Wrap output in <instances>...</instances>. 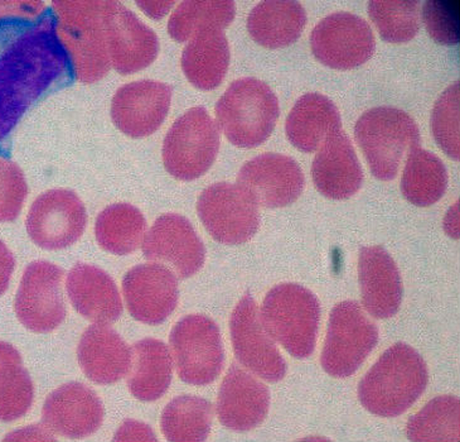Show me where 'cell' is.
Masks as SVG:
<instances>
[{"label":"cell","instance_id":"21","mask_svg":"<svg viewBox=\"0 0 460 442\" xmlns=\"http://www.w3.org/2000/svg\"><path fill=\"white\" fill-rule=\"evenodd\" d=\"M270 407V392L239 365H231L217 398L218 419L234 431H250L261 425Z\"/></svg>","mask_w":460,"mask_h":442},{"label":"cell","instance_id":"23","mask_svg":"<svg viewBox=\"0 0 460 442\" xmlns=\"http://www.w3.org/2000/svg\"><path fill=\"white\" fill-rule=\"evenodd\" d=\"M312 177L319 193L328 199L347 200L361 189L362 167L344 131L331 134L319 147Z\"/></svg>","mask_w":460,"mask_h":442},{"label":"cell","instance_id":"26","mask_svg":"<svg viewBox=\"0 0 460 442\" xmlns=\"http://www.w3.org/2000/svg\"><path fill=\"white\" fill-rule=\"evenodd\" d=\"M287 137L296 149L312 153L331 134L342 131L337 106L321 94H306L296 103L287 119Z\"/></svg>","mask_w":460,"mask_h":442},{"label":"cell","instance_id":"22","mask_svg":"<svg viewBox=\"0 0 460 442\" xmlns=\"http://www.w3.org/2000/svg\"><path fill=\"white\" fill-rule=\"evenodd\" d=\"M358 281L363 306L375 319L393 318L402 301V282L395 260L384 247L359 250Z\"/></svg>","mask_w":460,"mask_h":442},{"label":"cell","instance_id":"3","mask_svg":"<svg viewBox=\"0 0 460 442\" xmlns=\"http://www.w3.org/2000/svg\"><path fill=\"white\" fill-rule=\"evenodd\" d=\"M105 3L106 0L52 3L56 33L80 83H98L111 71L104 23Z\"/></svg>","mask_w":460,"mask_h":442},{"label":"cell","instance_id":"34","mask_svg":"<svg viewBox=\"0 0 460 442\" xmlns=\"http://www.w3.org/2000/svg\"><path fill=\"white\" fill-rule=\"evenodd\" d=\"M460 403L456 397L440 396L430 401L408 422L410 441L458 442Z\"/></svg>","mask_w":460,"mask_h":442},{"label":"cell","instance_id":"10","mask_svg":"<svg viewBox=\"0 0 460 442\" xmlns=\"http://www.w3.org/2000/svg\"><path fill=\"white\" fill-rule=\"evenodd\" d=\"M197 212L218 243H246L259 230L258 205L237 185L220 183L208 187L199 197Z\"/></svg>","mask_w":460,"mask_h":442},{"label":"cell","instance_id":"42","mask_svg":"<svg viewBox=\"0 0 460 442\" xmlns=\"http://www.w3.org/2000/svg\"><path fill=\"white\" fill-rule=\"evenodd\" d=\"M115 440H155V436H153L152 429L148 426L140 422L128 421L119 429Z\"/></svg>","mask_w":460,"mask_h":442},{"label":"cell","instance_id":"5","mask_svg":"<svg viewBox=\"0 0 460 442\" xmlns=\"http://www.w3.org/2000/svg\"><path fill=\"white\" fill-rule=\"evenodd\" d=\"M261 320L266 331L294 358L312 356L317 343L321 305L317 297L299 284L272 288L262 303Z\"/></svg>","mask_w":460,"mask_h":442},{"label":"cell","instance_id":"13","mask_svg":"<svg viewBox=\"0 0 460 442\" xmlns=\"http://www.w3.org/2000/svg\"><path fill=\"white\" fill-rule=\"evenodd\" d=\"M234 356L252 374L277 383L287 374V363L274 338L262 324L255 300L246 294L234 310L230 320Z\"/></svg>","mask_w":460,"mask_h":442},{"label":"cell","instance_id":"9","mask_svg":"<svg viewBox=\"0 0 460 442\" xmlns=\"http://www.w3.org/2000/svg\"><path fill=\"white\" fill-rule=\"evenodd\" d=\"M171 356L184 383L208 385L224 368L225 351L221 332L211 319L186 316L174 326L169 337Z\"/></svg>","mask_w":460,"mask_h":442},{"label":"cell","instance_id":"32","mask_svg":"<svg viewBox=\"0 0 460 442\" xmlns=\"http://www.w3.org/2000/svg\"><path fill=\"white\" fill-rule=\"evenodd\" d=\"M214 407L201 397L174 398L162 413L161 428L168 441H205L211 431Z\"/></svg>","mask_w":460,"mask_h":442},{"label":"cell","instance_id":"18","mask_svg":"<svg viewBox=\"0 0 460 442\" xmlns=\"http://www.w3.org/2000/svg\"><path fill=\"white\" fill-rule=\"evenodd\" d=\"M128 311L148 325L164 322L178 303V282L173 272L159 263L131 268L123 280Z\"/></svg>","mask_w":460,"mask_h":442},{"label":"cell","instance_id":"12","mask_svg":"<svg viewBox=\"0 0 460 442\" xmlns=\"http://www.w3.org/2000/svg\"><path fill=\"white\" fill-rule=\"evenodd\" d=\"M62 281L64 271L52 263L39 260L28 266L15 297V313L28 330L46 334L64 322Z\"/></svg>","mask_w":460,"mask_h":442},{"label":"cell","instance_id":"37","mask_svg":"<svg viewBox=\"0 0 460 442\" xmlns=\"http://www.w3.org/2000/svg\"><path fill=\"white\" fill-rule=\"evenodd\" d=\"M431 127L435 140L450 158L458 161L459 147V81L447 87L435 104Z\"/></svg>","mask_w":460,"mask_h":442},{"label":"cell","instance_id":"16","mask_svg":"<svg viewBox=\"0 0 460 442\" xmlns=\"http://www.w3.org/2000/svg\"><path fill=\"white\" fill-rule=\"evenodd\" d=\"M146 259L161 263L178 277H192L205 265L206 248L189 219L177 214L159 216L143 240Z\"/></svg>","mask_w":460,"mask_h":442},{"label":"cell","instance_id":"7","mask_svg":"<svg viewBox=\"0 0 460 442\" xmlns=\"http://www.w3.org/2000/svg\"><path fill=\"white\" fill-rule=\"evenodd\" d=\"M220 149V131L202 106L175 121L163 143V163L181 181H193L212 167Z\"/></svg>","mask_w":460,"mask_h":442},{"label":"cell","instance_id":"4","mask_svg":"<svg viewBox=\"0 0 460 442\" xmlns=\"http://www.w3.org/2000/svg\"><path fill=\"white\" fill-rule=\"evenodd\" d=\"M279 113V102L270 87L252 77L231 84L216 105L218 127L241 149H253L268 140Z\"/></svg>","mask_w":460,"mask_h":442},{"label":"cell","instance_id":"39","mask_svg":"<svg viewBox=\"0 0 460 442\" xmlns=\"http://www.w3.org/2000/svg\"><path fill=\"white\" fill-rule=\"evenodd\" d=\"M28 186L15 163L0 157V222L14 221L21 214Z\"/></svg>","mask_w":460,"mask_h":442},{"label":"cell","instance_id":"20","mask_svg":"<svg viewBox=\"0 0 460 442\" xmlns=\"http://www.w3.org/2000/svg\"><path fill=\"white\" fill-rule=\"evenodd\" d=\"M104 413L100 398L77 382L53 391L42 410L47 428L71 438L95 434L104 421Z\"/></svg>","mask_w":460,"mask_h":442},{"label":"cell","instance_id":"33","mask_svg":"<svg viewBox=\"0 0 460 442\" xmlns=\"http://www.w3.org/2000/svg\"><path fill=\"white\" fill-rule=\"evenodd\" d=\"M236 7L230 0L224 2H183L178 5L168 23V32L177 42L192 40L208 30H222L233 23Z\"/></svg>","mask_w":460,"mask_h":442},{"label":"cell","instance_id":"35","mask_svg":"<svg viewBox=\"0 0 460 442\" xmlns=\"http://www.w3.org/2000/svg\"><path fill=\"white\" fill-rule=\"evenodd\" d=\"M368 14L387 42H409L420 30L418 0H374L368 3Z\"/></svg>","mask_w":460,"mask_h":442},{"label":"cell","instance_id":"6","mask_svg":"<svg viewBox=\"0 0 460 442\" xmlns=\"http://www.w3.org/2000/svg\"><path fill=\"white\" fill-rule=\"evenodd\" d=\"M355 138L372 175L383 181L394 180L403 156L420 146V131L414 119L390 106L371 109L361 115Z\"/></svg>","mask_w":460,"mask_h":442},{"label":"cell","instance_id":"28","mask_svg":"<svg viewBox=\"0 0 460 442\" xmlns=\"http://www.w3.org/2000/svg\"><path fill=\"white\" fill-rule=\"evenodd\" d=\"M173 375V359L167 345L156 338H144L131 347V366L128 387L144 402L164 396Z\"/></svg>","mask_w":460,"mask_h":442},{"label":"cell","instance_id":"1","mask_svg":"<svg viewBox=\"0 0 460 442\" xmlns=\"http://www.w3.org/2000/svg\"><path fill=\"white\" fill-rule=\"evenodd\" d=\"M55 18L0 22V143L68 68Z\"/></svg>","mask_w":460,"mask_h":442},{"label":"cell","instance_id":"29","mask_svg":"<svg viewBox=\"0 0 460 442\" xmlns=\"http://www.w3.org/2000/svg\"><path fill=\"white\" fill-rule=\"evenodd\" d=\"M181 70L197 89L214 90L220 86L230 65V47L222 30L196 34L183 53Z\"/></svg>","mask_w":460,"mask_h":442},{"label":"cell","instance_id":"31","mask_svg":"<svg viewBox=\"0 0 460 442\" xmlns=\"http://www.w3.org/2000/svg\"><path fill=\"white\" fill-rule=\"evenodd\" d=\"M146 231V218L129 203L109 206L100 212L95 225L99 246L117 256L136 252L143 243Z\"/></svg>","mask_w":460,"mask_h":442},{"label":"cell","instance_id":"17","mask_svg":"<svg viewBox=\"0 0 460 442\" xmlns=\"http://www.w3.org/2000/svg\"><path fill=\"white\" fill-rule=\"evenodd\" d=\"M104 23L109 58L119 74H134L155 62L158 37L121 3L106 0Z\"/></svg>","mask_w":460,"mask_h":442},{"label":"cell","instance_id":"30","mask_svg":"<svg viewBox=\"0 0 460 442\" xmlns=\"http://www.w3.org/2000/svg\"><path fill=\"white\" fill-rule=\"evenodd\" d=\"M447 172L440 158L415 147L409 152L402 180V195L420 208L434 205L446 194Z\"/></svg>","mask_w":460,"mask_h":442},{"label":"cell","instance_id":"44","mask_svg":"<svg viewBox=\"0 0 460 442\" xmlns=\"http://www.w3.org/2000/svg\"><path fill=\"white\" fill-rule=\"evenodd\" d=\"M9 363H22L20 353L12 345L0 341V369Z\"/></svg>","mask_w":460,"mask_h":442},{"label":"cell","instance_id":"25","mask_svg":"<svg viewBox=\"0 0 460 442\" xmlns=\"http://www.w3.org/2000/svg\"><path fill=\"white\" fill-rule=\"evenodd\" d=\"M66 290L75 310L96 324H111L123 312L117 284L111 275L93 266H75L67 275Z\"/></svg>","mask_w":460,"mask_h":442},{"label":"cell","instance_id":"19","mask_svg":"<svg viewBox=\"0 0 460 442\" xmlns=\"http://www.w3.org/2000/svg\"><path fill=\"white\" fill-rule=\"evenodd\" d=\"M171 100L167 84L144 80L124 85L112 98V122L127 136L148 137L167 118Z\"/></svg>","mask_w":460,"mask_h":442},{"label":"cell","instance_id":"27","mask_svg":"<svg viewBox=\"0 0 460 442\" xmlns=\"http://www.w3.org/2000/svg\"><path fill=\"white\" fill-rule=\"evenodd\" d=\"M306 24V14L299 2H261L250 12L247 31L260 46L277 50L293 45Z\"/></svg>","mask_w":460,"mask_h":442},{"label":"cell","instance_id":"40","mask_svg":"<svg viewBox=\"0 0 460 442\" xmlns=\"http://www.w3.org/2000/svg\"><path fill=\"white\" fill-rule=\"evenodd\" d=\"M45 12L43 2H0V22L30 21Z\"/></svg>","mask_w":460,"mask_h":442},{"label":"cell","instance_id":"11","mask_svg":"<svg viewBox=\"0 0 460 442\" xmlns=\"http://www.w3.org/2000/svg\"><path fill=\"white\" fill-rule=\"evenodd\" d=\"M313 55L334 70H352L368 61L376 49L367 22L352 14H334L319 22L311 34Z\"/></svg>","mask_w":460,"mask_h":442},{"label":"cell","instance_id":"14","mask_svg":"<svg viewBox=\"0 0 460 442\" xmlns=\"http://www.w3.org/2000/svg\"><path fill=\"white\" fill-rule=\"evenodd\" d=\"M87 224L86 209L70 190H51L42 194L31 206L27 231L37 246L59 250L80 239Z\"/></svg>","mask_w":460,"mask_h":442},{"label":"cell","instance_id":"36","mask_svg":"<svg viewBox=\"0 0 460 442\" xmlns=\"http://www.w3.org/2000/svg\"><path fill=\"white\" fill-rule=\"evenodd\" d=\"M33 382L22 363L0 369V421L12 422L26 415L33 403Z\"/></svg>","mask_w":460,"mask_h":442},{"label":"cell","instance_id":"15","mask_svg":"<svg viewBox=\"0 0 460 442\" xmlns=\"http://www.w3.org/2000/svg\"><path fill=\"white\" fill-rule=\"evenodd\" d=\"M237 186L256 205L284 208L299 199L305 178L298 163L279 153H265L243 165L237 176Z\"/></svg>","mask_w":460,"mask_h":442},{"label":"cell","instance_id":"24","mask_svg":"<svg viewBox=\"0 0 460 442\" xmlns=\"http://www.w3.org/2000/svg\"><path fill=\"white\" fill-rule=\"evenodd\" d=\"M77 358L84 375L93 383H118L129 374L131 349L120 335L104 324L86 329L77 347Z\"/></svg>","mask_w":460,"mask_h":442},{"label":"cell","instance_id":"41","mask_svg":"<svg viewBox=\"0 0 460 442\" xmlns=\"http://www.w3.org/2000/svg\"><path fill=\"white\" fill-rule=\"evenodd\" d=\"M15 260L13 254L0 240V296L8 290L9 282L13 275Z\"/></svg>","mask_w":460,"mask_h":442},{"label":"cell","instance_id":"2","mask_svg":"<svg viewBox=\"0 0 460 442\" xmlns=\"http://www.w3.org/2000/svg\"><path fill=\"white\" fill-rule=\"evenodd\" d=\"M429 381L420 354L403 343L385 351L358 385L362 406L374 415L397 417L420 398Z\"/></svg>","mask_w":460,"mask_h":442},{"label":"cell","instance_id":"8","mask_svg":"<svg viewBox=\"0 0 460 442\" xmlns=\"http://www.w3.org/2000/svg\"><path fill=\"white\" fill-rule=\"evenodd\" d=\"M378 341L377 326L356 301H344L332 310L322 366L328 374L346 378L355 374Z\"/></svg>","mask_w":460,"mask_h":442},{"label":"cell","instance_id":"43","mask_svg":"<svg viewBox=\"0 0 460 442\" xmlns=\"http://www.w3.org/2000/svg\"><path fill=\"white\" fill-rule=\"evenodd\" d=\"M137 5L142 7L143 11L146 12L150 17L159 20L163 15L168 14L169 9L173 7L174 2H139Z\"/></svg>","mask_w":460,"mask_h":442},{"label":"cell","instance_id":"38","mask_svg":"<svg viewBox=\"0 0 460 442\" xmlns=\"http://www.w3.org/2000/svg\"><path fill=\"white\" fill-rule=\"evenodd\" d=\"M459 0H428L422 8V21L435 42L454 46L460 40Z\"/></svg>","mask_w":460,"mask_h":442}]
</instances>
